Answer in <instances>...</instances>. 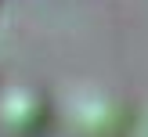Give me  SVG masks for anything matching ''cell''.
I'll use <instances>...</instances> for the list:
<instances>
[{
    "label": "cell",
    "instance_id": "6da1fadb",
    "mask_svg": "<svg viewBox=\"0 0 148 137\" xmlns=\"http://www.w3.org/2000/svg\"><path fill=\"white\" fill-rule=\"evenodd\" d=\"M51 119L47 97L33 87H11L0 97V130L7 137H36Z\"/></svg>",
    "mask_w": 148,
    "mask_h": 137
}]
</instances>
